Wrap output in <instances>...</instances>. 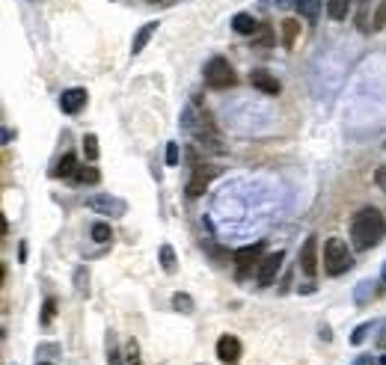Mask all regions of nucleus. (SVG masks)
Returning a JSON list of instances; mask_svg holds the SVG:
<instances>
[{"mask_svg": "<svg viewBox=\"0 0 386 365\" xmlns=\"http://www.w3.org/2000/svg\"><path fill=\"white\" fill-rule=\"evenodd\" d=\"M383 238H386V217L374 208V205H365V208H360L351 217V244H354V249L365 253V249L378 247Z\"/></svg>", "mask_w": 386, "mask_h": 365, "instance_id": "f257e3e1", "label": "nucleus"}, {"mask_svg": "<svg viewBox=\"0 0 386 365\" xmlns=\"http://www.w3.org/2000/svg\"><path fill=\"white\" fill-rule=\"evenodd\" d=\"M354 267V253L342 238H330L324 244V270L330 276H342Z\"/></svg>", "mask_w": 386, "mask_h": 365, "instance_id": "f03ea898", "label": "nucleus"}, {"mask_svg": "<svg viewBox=\"0 0 386 365\" xmlns=\"http://www.w3.org/2000/svg\"><path fill=\"white\" fill-rule=\"evenodd\" d=\"M205 84H208L211 89H229V86L238 84V75H235V68L229 66V60L211 57L208 66H205Z\"/></svg>", "mask_w": 386, "mask_h": 365, "instance_id": "7ed1b4c3", "label": "nucleus"}, {"mask_svg": "<svg viewBox=\"0 0 386 365\" xmlns=\"http://www.w3.org/2000/svg\"><path fill=\"white\" fill-rule=\"evenodd\" d=\"M86 208H93L95 214H107V217H122V214H128V202L110 193H95L86 196Z\"/></svg>", "mask_w": 386, "mask_h": 365, "instance_id": "20e7f679", "label": "nucleus"}, {"mask_svg": "<svg viewBox=\"0 0 386 365\" xmlns=\"http://www.w3.org/2000/svg\"><path fill=\"white\" fill-rule=\"evenodd\" d=\"M265 258V240H258V244H250V247H241L235 255H232V262L238 267V276H247L253 267H258V262Z\"/></svg>", "mask_w": 386, "mask_h": 365, "instance_id": "39448f33", "label": "nucleus"}, {"mask_svg": "<svg viewBox=\"0 0 386 365\" xmlns=\"http://www.w3.org/2000/svg\"><path fill=\"white\" fill-rule=\"evenodd\" d=\"M282 262H285V253H282V249H276V253L265 255L262 262H258L256 279H258V285H262V288H267V285H274V282H276V273H280Z\"/></svg>", "mask_w": 386, "mask_h": 365, "instance_id": "423d86ee", "label": "nucleus"}, {"mask_svg": "<svg viewBox=\"0 0 386 365\" xmlns=\"http://www.w3.org/2000/svg\"><path fill=\"white\" fill-rule=\"evenodd\" d=\"M241 342L235 336H220L217 338V360L223 362V365H238L241 362Z\"/></svg>", "mask_w": 386, "mask_h": 365, "instance_id": "0eeeda50", "label": "nucleus"}, {"mask_svg": "<svg viewBox=\"0 0 386 365\" xmlns=\"http://www.w3.org/2000/svg\"><path fill=\"white\" fill-rule=\"evenodd\" d=\"M300 270L306 276L318 273V235H309L306 244L300 247Z\"/></svg>", "mask_w": 386, "mask_h": 365, "instance_id": "6e6552de", "label": "nucleus"}, {"mask_svg": "<svg viewBox=\"0 0 386 365\" xmlns=\"http://www.w3.org/2000/svg\"><path fill=\"white\" fill-rule=\"evenodd\" d=\"M250 84H253L258 92H265V95H280V80H276L271 71H265V68H253L250 71Z\"/></svg>", "mask_w": 386, "mask_h": 365, "instance_id": "1a4fd4ad", "label": "nucleus"}, {"mask_svg": "<svg viewBox=\"0 0 386 365\" xmlns=\"http://www.w3.org/2000/svg\"><path fill=\"white\" fill-rule=\"evenodd\" d=\"M86 98H89V92L86 89H80V86H75V89H66V92L60 95V107H62V113H80L84 110V104H86Z\"/></svg>", "mask_w": 386, "mask_h": 365, "instance_id": "9d476101", "label": "nucleus"}, {"mask_svg": "<svg viewBox=\"0 0 386 365\" xmlns=\"http://www.w3.org/2000/svg\"><path fill=\"white\" fill-rule=\"evenodd\" d=\"M211 178H214V169H208L205 164H196V166H193L191 181H187V193H191V196H202Z\"/></svg>", "mask_w": 386, "mask_h": 365, "instance_id": "9b49d317", "label": "nucleus"}, {"mask_svg": "<svg viewBox=\"0 0 386 365\" xmlns=\"http://www.w3.org/2000/svg\"><path fill=\"white\" fill-rule=\"evenodd\" d=\"M155 33H158V21L143 24L140 30L134 33V42H131V53H134V57H137V53H140L143 48H146V45H149V39H152V36H155Z\"/></svg>", "mask_w": 386, "mask_h": 365, "instance_id": "f8f14e48", "label": "nucleus"}, {"mask_svg": "<svg viewBox=\"0 0 386 365\" xmlns=\"http://www.w3.org/2000/svg\"><path fill=\"white\" fill-rule=\"evenodd\" d=\"M294 6H298L300 18H306L309 24H315L318 15H321V6H324V0H294Z\"/></svg>", "mask_w": 386, "mask_h": 365, "instance_id": "ddd939ff", "label": "nucleus"}, {"mask_svg": "<svg viewBox=\"0 0 386 365\" xmlns=\"http://www.w3.org/2000/svg\"><path fill=\"white\" fill-rule=\"evenodd\" d=\"M258 27H262V24H258L253 15H247V12H238L235 18H232V30L241 33V36H253Z\"/></svg>", "mask_w": 386, "mask_h": 365, "instance_id": "4468645a", "label": "nucleus"}, {"mask_svg": "<svg viewBox=\"0 0 386 365\" xmlns=\"http://www.w3.org/2000/svg\"><path fill=\"white\" fill-rule=\"evenodd\" d=\"M250 39H253V42H250V48H256V51H267V48H274V30H271L267 24L258 27V30H256L253 36H250Z\"/></svg>", "mask_w": 386, "mask_h": 365, "instance_id": "2eb2a0df", "label": "nucleus"}, {"mask_svg": "<svg viewBox=\"0 0 386 365\" xmlns=\"http://www.w3.org/2000/svg\"><path fill=\"white\" fill-rule=\"evenodd\" d=\"M75 173H77V160H75V155H62L60 158V164H57V169H53V175L57 178H75Z\"/></svg>", "mask_w": 386, "mask_h": 365, "instance_id": "dca6fc26", "label": "nucleus"}, {"mask_svg": "<svg viewBox=\"0 0 386 365\" xmlns=\"http://www.w3.org/2000/svg\"><path fill=\"white\" fill-rule=\"evenodd\" d=\"M298 33H300V21H298V18H285V21H282V45H285V48H294Z\"/></svg>", "mask_w": 386, "mask_h": 365, "instance_id": "f3484780", "label": "nucleus"}, {"mask_svg": "<svg viewBox=\"0 0 386 365\" xmlns=\"http://www.w3.org/2000/svg\"><path fill=\"white\" fill-rule=\"evenodd\" d=\"M348 12H351V0H327V15L333 21H345Z\"/></svg>", "mask_w": 386, "mask_h": 365, "instance_id": "a211bd4d", "label": "nucleus"}, {"mask_svg": "<svg viewBox=\"0 0 386 365\" xmlns=\"http://www.w3.org/2000/svg\"><path fill=\"white\" fill-rule=\"evenodd\" d=\"M158 258H160V267H164L167 273H176V270H178V264H176V249L169 247V244H164V247H160Z\"/></svg>", "mask_w": 386, "mask_h": 365, "instance_id": "6ab92c4d", "label": "nucleus"}, {"mask_svg": "<svg viewBox=\"0 0 386 365\" xmlns=\"http://www.w3.org/2000/svg\"><path fill=\"white\" fill-rule=\"evenodd\" d=\"M98 178H101V173H98L95 166H77V173H75V181L77 184H98Z\"/></svg>", "mask_w": 386, "mask_h": 365, "instance_id": "aec40b11", "label": "nucleus"}, {"mask_svg": "<svg viewBox=\"0 0 386 365\" xmlns=\"http://www.w3.org/2000/svg\"><path fill=\"white\" fill-rule=\"evenodd\" d=\"M173 309H176V312H184V315H191V312L196 309V303H193L191 294L178 291V294H173Z\"/></svg>", "mask_w": 386, "mask_h": 365, "instance_id": "412c9836", "label": "nucleus"}, {"mask_svg": "<svg viewBox=\"0 0 386 365\" xmlns=\"http://www.w3.org/2000/svg\"><path fill=\"white\" fill-rule=\"evenodd\" d=\"M89 235H93V240H95V244H107V240L113 238V229L107 226V223H95V226L89 229Z\"/></svg>", "mask_w": 386, "mask_h": 365, "instance_id": "4be33fe9", "label": "nucleus"}, {"mask_svg": "<svg viewBox=\"0 0 386 365\" xmlns=\"http://www.w3.org/2000/svg\"><path fill=\"white\" fill-rule=\"evenodd\" d=\"M125 365H140V344L134 338L125 342Z\"/></svg>", "mask_w": 386, "mask_h": 365, "instance_id": "5701e85b", "label": "nucleus"}, {"mask_svg": "<svg viewBox=\"0 0 386 365\" xmlns=\"http://www.w3.org/2000/svg\"><path fill=\"white\" fill-rule=\"evenodd\" d=\"M84 155H86V160H98V137L95 134H86L84 137Z\"/></svg>", "mask_w": 386, "mask_h": 365, "instance_id": "b1692460", "label": "nucleus"}, {"mask_svg": "<svg viewBox=\"0 0 386 365\" xmlns=\"http://www.w3.org/2000/svg\"><path fill=\"white\" fill-rule=\"evenodd\" d=\"M374 282H360V288H357V303H369L374 300Z\"/></svg>", "mask_w": 386, "mask_h": 365, "instance_id": "393cba45", "label": "nucleus"}, {"mask_svg": "<svg viewBox=\"0 0 386 365\" xmlns=\"http://www.w3.org/2000/svg\"><path fill=\"white\" fill-rule=\"evenodd\" d=\"M178 158H182L178 142H167V166H178Z\"/></svg>", "mask_w": 386, "mask_h": 365, "instance_id": "a878e982", "label": "nucleus"}, {"mask_svg": "<svg viewBox=\"0 0 386 365\" xmlns=\"http://www.w3.org/2000/svg\"><path fill=\"white\" fill-rule=\"evenodd\" d=\"M372 27H374V30H383V27H386V0H383V3L378 6V12H374V21H372Z\"/></svg>", "mask_w": 386, "mask_h": 365, "instance_id": "bb28decb", "label": "nucleus"}, {"mask_svg": "<svg viewBox=\"0 0 386 365\" xmlns=\"http://www.w3.org/2000/svg\"><path fill=\"white\" fill-rule=\"evenodd\" d=\"M372 327H374V324H360V327L354 329L351 342H354V344H363V342H365V336H369V329H372Z\"/></svg>", "mask_w": 386, "mask_h": 365, "instance_id": "cd10ccee", "label": "nucleus"}, {"mask_svg": "<svg viewBox=\"0 0 386 365\" xmlns=\"http://www.w3.org/2000/svg\"><path fill=\"white\" fill-rule=\"evenodd\" d=\"M57 315V300H45V312H42V324H51V318Z\"/></svg>", "mask_w": 386, "mask_h": 365, "instance_id": "c85d7f7f", "label": "nucleus"}, {"mask_svg": "<svg viewBox=\"0 0 386 365\" xmlns=\"http://www.w3.org/2000/svg\"><path fill=\"white\" fill-rule=\"evenodd\" d=\"M75 279H77V291H86V270H84V267L75 273Z\"/></svg>", "mask_w": 386, "mask_h": 365, "instance_id": "c756f323", "label": "nucleus"}, {"mask_svg": "<svg viewBox=\"0 0 386 365\" xmlns=\"http://www.w3.org/2000/svg\"><path fill=\"white\" fill-rule=\"evenodd\" d=\"M374 181H378V184H381V190L386 193V166H381V169H378V175H374Z\"/></svg>", "mask_w": 386, "mask_h": 365, "instance_id": "7c9ffc66", "label": "nucleus"}, {"mask_svg": "<svg viewBox=\"0 0 386 365\" xmlns=\"http://www.w3.org/2000/svg\"><path fill=\"white\" fill-rule=\"evenodd\" d=\"M354 365H372V356H360V360H357Z\"/></svg>", "mask_w": 386, "mask_h": 365, "instance_id": "2f4dec72", "label": "nucleus"}, {"mask_svg": "<svg viewBox=\"0 0 386 365\" xmlns=\"http://www.w3.org/2000/svg\"><path fill=\"white\" fill-rule=\"evenodd\" d=\"M378 362H381V365H386V353H383V356H378Z\"/></svg>", "mask_w": 386, "mask_h": 365, "instance_id": "473e14b6", "label": "nucleus"}, {"mask_svg": "<svg viewBox=\"0 0 386 365\" xmlns=\"http://www.w3.org/2000/svg\"><path fill=\"white\" fill-rule=\"evenodd\" d=\"M381 279H383V285H386V264H383V273H381Z\"/></svg>", "mask_w": 386, "mask_h": 365, "instance_id": "72a5a7b5", "label": "nucleus"}, {"mask_svg": "<svg viewBox=\"0 0 386 365\" xmlns=\"http://www.w3.org/2000/svg\"><path fill=\"white\" fill-rule=\"evenodd\" d=\"M152 3H158V0H152Z\"/></svg>", "mask_w": 386, "mask_h": 365, "instance_id": "f704fd0d", "label": "nucleus"}, {"mask_svg": "<svg viewBox=\"0 0 386 365\" xmlns=\"http://www.w3.org/2000/svg\"><path fill=\"white\" fill-rule=\"evenodd\" d=\"M42 365H48V362H42Z\"/></svg>", "mask_w": 386, "mask_h": 365, "instance_id": "c9c22d12", "label": "nucleus"}]
</instances>
